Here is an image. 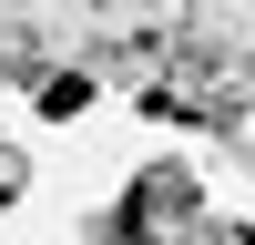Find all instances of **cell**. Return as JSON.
<instances>
[{
    "instance_id": "cell-1",
    "label": "cell",
    "mask_w": 255,
    "mask_h": 245,
    "mask_svg": "<svg viewBox=\"0 0 255 245\" xmlns=\"http://www.w3.org/2000/svg\"><path fill=\"white\" fill-rule=\"evenodd\" d=\"M113 245H255V225H235V215H204L194 174H184V163H153V174L123 194Z\"/></svg>"
},
{
    "instance_id": "cell-2",
    "label": "cell",
    "mask_w": 255,
    "mask_h": 245,
    "mask_svg": "<svg viewBox=\"0 0 255 245\" xmlns=\"http://www.w3.org/2000/svg\"><path fill=\"white\" fill-rule=\"evenodd\" d=\"M82 102H92V82H82V72H51V82H41V113H51V122L82 113Z\"/></svg>"
},
{
    "instance_id": "cell-3",
    "label": "cell",
    "mask_w": 255,
    "mask_h": 245,
    "mask_svg": "<svg viewBox=\"0 0 255 245\" xmlns=\"http://www.w3.org/2000/svg\"><path fill=\"white\" fill-rule=\"evenodd\" d=\"M10 194H20V153L0 143V204H10Z\"/></svg>"
}]
</instances>
